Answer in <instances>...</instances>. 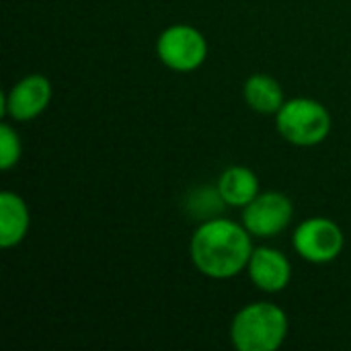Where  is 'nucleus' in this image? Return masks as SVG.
Wrapping results in <instances>:
<instances>
[{
	"label": "nucleus",
	"instance_id": "nucleus-1",
	"mask_svg": "<svg viewBox=\"0 0 351 351\" xmlns=\"http://www.w3.org/2000/svg\"><path fill=\"white\" fill-rule=\"evenodd\" d=\"M253 234L241 222L226 218L204 220L191 234L193 267L210 280H230L243 274L253 253Z\"/></svg>",
	"mask_w": 351,
	"mask_h": 351
},
{
	"label": "nucleus",
	"instance_id": "nucleus-2",
	"mask_svg": "<svg viewBox=\"0 0 351 351\" xmlns=\"http://www.w3.org/2000/svg\"><path fill=\"white\" fill-rule=\"evenodd\" d=\"M288 315L274 302H251L230 323V341L239 351H276L288 337Z\"/></svg>",
	"mask_w": 351,
	"mask_h": 351
},
{
	"label": "nucleus",
	"instance_id": "nucleus-3",
	"mask_svg": "<svg viewBox=\"0 0 351 351\" xmlns=\"http://www.w3.org/2000/svg\"><path fill=\"white\" fill-rule=\"evenodd\" d=\"M331 113L329 109L308 97L288 99L276 113V128L280 136L300 148H311L325 142L331 134Z\"/></svg>",
	"mask_w": 351,
	"mask_h": 351
},
{
	"label": "nucleus",
	"instance_id": "nucleus-4",
	"mask_svg": "<svg viewBox=\"0 0 351 351\" xmlns=\"http://www.w3.org/2000/svg\"><path fill=\"white\" fill-rule=\"evenodd\" d=\"M158 60L173 72H193L208 58V41L193 25L177 23L167 27L156 39Z\"/></svg>",
	"mask_w": 351,
	"mask_h": 351
},
{
	"label": "nucleus",
	"instance_id": "nucleus-5",
	"mask_svg": "<svg viewBox=\"0 0 351 351\" xmlns=\"http://www.w3.org/2000/svg\"><path fill=\"white\" fill-rule=\"evenodd\" d=\"M292 247L308 263L323 265L335 261L346 247V234L341 226L325 216H313L302 220L294 234Z\"/></svg>",
	"mask_w": 351,
	"mask_h": 351
},
{
	"label": "nucleus",
	"instance_id": "nucleus-6",
	"mask_svg": "<svg viewBox=\"0 0 351 351\" xmlns=\"http://www.w3.org/2000/svg\"><path fill=\"white\" fill-rule=\"evenodd\" d=\"M294 220V204L280 191H263L243 208V224L255 239H274Z\"/></svg>",
	"mask_w": 351,
	"mask_h": 351
},
{
	"label": "nucleus",
	"instance_id": "nucleus-7",
	"mask_svg": "<svg viewBox=\"0 0 351 351\" xmlns=\"http://www.w3.org/2000/svg\"><path fill=\"white\" fill-rule=\"evenodd\" d=\"M51 101V82L43 74H27L4 95L2 113L14 121L39 117Z\"/></svg>",
	"mask_w": 351,
	"mask_h": 351
},
{
	"label": "nucleus",
	"instance_id": "nucleus-8",
	"mask_svg": "<svg viewBox=\"0 0 351 351\" xmlns=\"http://www.w3.org/2000/svg\"><path fill=\"white\" fill-rule=\"evenodd\" d=\"M249 280L265 294L284 292L292 280L290 259L274 247H255L247 265Z\"/></svg>",
	"mask_w": 351,
	"mask_h": 351
},
{
	"label": "nucleus",
	"instance_id": "nucleus-9",
	"mask_svg": "<svg viewBox=\"0 0 351 351\" xmlns=\"http://www.w3.org/2000/svg\"><path fill=\"white\" fill-rule=\"evenodd\" d=\"M218 197L224 206L230 208H245L251 204L261 191H259V177L243 165H232L222 171L216 183Z\"/></svg>",
	"mask_w": 351,
	"mask_h": 351
},
{
	"label": "nucleus",
	"instance_id": "nucleus-10",
	"mask_svg": "<svg viewBox=\"0 0 351 351\" xmlns=\"http://www.w3.org/2000/svg\"><path fill=\"white\" fill-rule=\"evenodd\" d=\"M31 216L25 199L14 191L0 193V247L10 249L25 241Z\"/></svg>",
	"mask_w": 351,
	"mask_h": 351
},
{
	"label": "nucleus",
	"instance_id": "nucleus-11",
	"mask_svg": "<svg viewBox=\"0 0 351 351\" xmlns=\"http://www.w3.org/2000/svg\"><path fill=\"white\" fill-rule=\"evenodd\" d=\"M243 97L253 111L263 115H276L286 103L282 84L269 74H251L243 84Z\"/></svg>",
	"mask_w": 351,
	"mask_h": 351
},
{
	"label": "nucleus",
	"instance_id": "nucleus-12",
	"mask_svg": "<svg viewBox=\"0 0 351 351\" xmlns=\"http://www.w3.org/2000/svg\"><path fill=\"white\" fill-rule=\"evenodd\" d=\"M23 154V144L19 132L10 123L0 125V169L10 171Z\"/></svg>",
	"mask_w": 351,
	"mask_h": 351
}]
</instances>
